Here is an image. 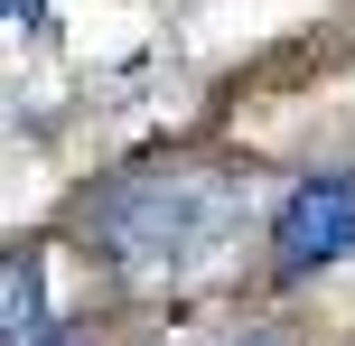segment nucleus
I'll return each mask as SVG.
<instances>
[{
  "label": "nucleus",
  "instance_id": "1",
  "mask_svg": "<svg viewBox=\"0 0 355 346\" xmlns=\"http://www.w3.org/2000/svg\"><path fill=\"white\" fill-rule=\"evenodd\" d=\"M225 234H234V187L215 178H122L85 216V243L131 272H196L225 253Z\"/></svg>",
  "mask_w": 355,
  "mask_h": 346
},
{
  "label": "nucleus",
  "instance_id": "2",
  "mask_svg": "<svg viewBox=\"0 0 355 346\" xmlns=\"http://www.w3.org/2000/svg\"><path fill=\"white\" fill-rule=\"evenodd\" d=\"M355 253V168H327V178H300L271 216V262L290 281L327 272V262Z\"/></svg>",
  "mask_w": 355,
  "mask_h": 346
},
{
  "label": "nucleus",
  "instance_id": "3",
  "mask_svg": "<svg viewBox=\"0 0 355 346\" xmlns=\"http://www.w3.org/2000/svg\"><path fill=\"white\" fill-rule=\"evenodd\" d=\"M37 337H47V262L0 253V346H37Z\"/></svg>",
  "mask_w": 355,
  "mask_h": 346
},
{
  "label": "nucleus",
  "instance_id": "4",
  "mask_svg": "<svg viewBox=\"0 0 355 346\" xmlns=\"http://www.w3.org/2000/svg\"><path fill=\"white\" fill-rule=\"evenodd\" d=\"M234 346H290L281 328H243V337H234Z\"/></svg>",
  "mask_w": 355,
  "mask_h": 346
},
{
  "label": "nucleus",
  "instance_id": "5",
  "mask_svg": "<svg viewBox=\"0 0 355 346\" xmlns=\"http://www.w3.org/2000/svg\"><path fill=\"white\" fill-rule=\"evenodd\" d=\"M0 19H37V0H0Z\"/></svg>",
  "mask_w": 355,
  "mask_h": 346
},
{
  "label": "nucleus",
  "instance_id": "6",
  "mask_svg": "<svg viewBox=\"0 0 355 346\" xmlns=\"http://www.w3.org/2000/svg\"><path fill=\"white\" fill-rule=\"evenodd\" d=\"M37 346H66V337H37Z\"/></svg>",
  "mask_w": 355,
  "mask_h": 346
}]
</instances>
